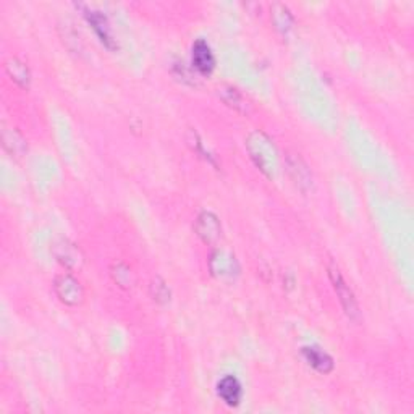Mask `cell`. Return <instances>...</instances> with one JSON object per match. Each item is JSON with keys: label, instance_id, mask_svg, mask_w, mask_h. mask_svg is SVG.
Returning <instances> with one entry per match:
<instances>
[{"label": "cell", "instance_id": "obj_7", "mask_svg": "<svg viewBox=\"0 0 414 414\" xmlns=\"http://www.w3.org/2000/svg\"><path fill=\"white\" fill-rule=\"evenodd\" d=\"M194 230H196L198 237L207 244L216 243L217 239L221 238V233H222V227L217 216H214L212 212H207V211L199 214L196 219V223H194Z\"/></svg>", "mask_w": 414, "mask_h": 414}, {"label": "cell", "instance_id": "obj_10", "mask_svg": "<svg viewBox=\"0 0 414 414\" xmlns=\"http://www.w3.org/2000/svg\"><path fill=\"white\" fill-rule=\"evenodd\" d=\"M303 356L308 364L320 374H329L334 371V360L319 346H304Z\"/></svg>", "mask_w": 414, "mask_h": 414}, {"label": "cell", "instance_id": "obj_9", "mask_svg": "<svg viewBox=\"0 0 414 414\" xmlns=\"http://www.w3.org/2000/svg\"><path fill=\"white\" fill-rule=\"evenodd\" d=\"M217 395L228 406H238L243 397L242 383L233 376H227L217 383Z\"/></svg>", "mask_w": 414, "mask_h": 414}, {"label": "cell", "instance_id": "obj_15", "mask_svg": "<svg viewBox=\"0 0 414 414\" xmlns=\"http://www.w3.org/2000/svg\"><path fill=\"white\" fill-rule=\"evenodd\" d=\"M272 20H274L275 28L283 34H287L291 29V27H293V15H291L287 5L275 3L272 7Z\"/></svg>", "mask_w": 414, "mask_h": 414}, {"label": "cell", "instance_id": "obj_13", "mask_svg": "<svg viewBox=\"0 0 414 414\" xmlns=\"http://www.w3.org/2000/svg\"><path fill=\"white\" fill-rule=\"evenodd\" d=\"M219 96H221V99L225 102V104L232 107V109L243 112V114H246L248 112L249 102L244 99L237 88H232V86H222V88H219Z\"/></svg>", "mask_w": 414, "mask_h": 414}, {"label": "cell", "instance_id": "obj_4", "mask_svg": "<svg viewBox=\"0 0 414 414\" xmlns=\"http://www.w3.org/2000/svg\"><path fill=\"white\" fill-rule=\"evenodd\" d=\"M52 254L66 270H80L84 264V256L81 249L66 238H59L57 242H54Z\"/></svg>", "mask_w": 414, "mask_h": 414}, {"label": "cell", "instance_id": "obj_17", "mask_svg": "<svg viewBox=\"0 0 414 414\" xmlns=\"http://www.w3.org/2000/svg\"><path fill=\"white\" fill-rule=\"evenodd\" d=\"M151 295H152V298H154V301H157V303H161V304H165V303H168V301H170V290H168L167 283L159 277H157L156 280H152Z\"/></svg>", "mask_w": 414, "mask_h": 414}, {"label": "cell", "instance_id": "obj_14", "mask_svg": "<svg viewBox=\"0 0 414 414\" xmlns=\"http://www.w3.org/2000/svg\"><path fill=\"white\" fill-rule=\"evenodd\" d=\"M110 275H112V279H114V282L119 285L120 288L128 290L136 283L135 272H133L130 265H126L124 263H115L114 265H112Z\"/></svg>", "mask_w": 414, "mask_h": 414}, {"label": "cell", "instance_id": "obj_8", "mask_svg": "<svg viewBox=\"0 0 414 414\" xmlns=\"http://www.w3.org/2000/svg\"><path fill=\"white\" fill-rule=\"evenodd\" d=\"M191 62L201 75H211L216 68V57H214L211 47L204 39H198L193 44Z\"/></svg>", "mask_w": 414, "mask_h": 414}, {"label": "cell", "instance_id": "obj_12", "mask_svg": "<svg viewBox=\"0 0 414 414\" xmlns=\"http://www.w3.org/2000/svg\"><path fill=\"white\" fill-rule=\"evenodd\" d=\"M5 70H7L10 78H12L18 86L28 88L29 81H31V73H29L27 64L22 62L20 59H10L7 60V64H5Z\"/></svg>", "mask_w": 414, "mask_h": 414}, {"label": "cell", "instance_id": "obj_5", "mask_svg": "<svg viewBox=\"0 0 414 414\" xmlns=\"http://www.w3.org/2000/svg\"><path fill=\"white\" fill-rule=\"evenodd\" d=\"M209 267L214 277L219 280H233L239 274V264L233 254L222 249L214 251L209 259Z\"/></svg>", "mask_w": 414, "mask_h": 414}, {"label": "cell", "instance_id": "obj_2", "mask_svg": "<svg viewBox=\"0 0 414 414\" xmlns=\"http://www.w3.org/2000/svg\"><path fill=\"white\" fill-rule=\"evenodd\" d=\"M54 290L66 306H80L84 301V288L71 274H60L54 280Z\"/></svg>", "mask_w": 414, "mask_h": 414}, {"label": "cell", "instance_id": "obj_6", "mask_svg": "<svg viewBox=\"0 0 414 414\" xmlns=\"http://www.w3.org/2000/svg\"><path fill=\"white\" fill-rule=\"evenodd\" d=\"M83 15L88 20V23L93 27L94 33L97 34V38L101 39V43L105 45V47L109 49H115L117 44H115V39L114 36H112V29H110V24L107 22L105 15L99 12V10H94V8H88V7H83Z\"/></svg>", "mask_w": 414, "mask_h": 414}, {"label": "cell", "instance_id": "obj_11", "mask_svg": "<svg viewBox=\"0 0 414 414\" xmlns=\"http://www.w3.org/2000/svg\"><path fill=\"white\" fill-rule=\"evenodd\" d=\"M3 149L12 157H22L28 151L27 140L22 136L17 128H3L2 130Z\"/></svg>", "mask_w": 414, "mask_h": 414}, {"label": "cell", "instance_id": "obj_16", "mask_svg": "<svg viewBox=\"0 0 414 414\" xmlns=\"http://www.w3.org/2000/svg\"><path fill=\"white\" fill-rule=\"evenodd\" d=\"M287 167H288V172L291 178H293V182L296 185H309L311 183V173L308 170V167L304 165V162L300 159V157H288L287 161Z\"/></svg>", "mask_w": 414, "mask_h": 414}, {"label": "cell", "instance_id": "obj_3", "mask_svg": "<svg viewBox=\"0 0 414 414\" xmlns=\"http://www.w3.org/2000/svg\"><path fill=\"white\" fill-rule=\"evenodd\" d=\"M329 277L332 280V283H334V290L337 291V295H339L340 303L343 306L346 316H348L350 319L356 320L360 318V306H357L355 295H353L351 288L346 285L343 275L340 274V270L337 265L332 264L329 267Z\"/></svg>", "mask_w": 414, "mask_h": 414}, {"label": "cell", "instance_id": "obj_1", "mask_svg": "<svg viewBox=\"0 0 414 414\" xmlns=\"http://www.w3.org/2000/svg\"><path fill=\"white\" fill-rule=\"evenodd\" d=\"M246 147L253 162L265 177L275 178L279 170V154L270 138L264 131H253L246 140Z\"/></svg>", "mask_w": 414, "mask_h": 414}]
</instances>
